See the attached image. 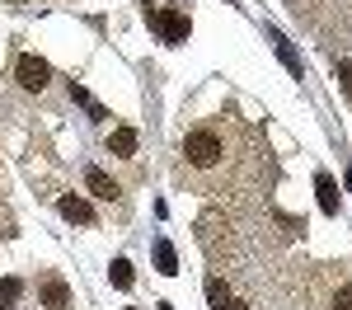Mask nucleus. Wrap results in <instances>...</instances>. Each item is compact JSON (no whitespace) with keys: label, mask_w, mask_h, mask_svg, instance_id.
Instances as JSON below:
<instances>
[{"label":"nucleus","mask_w":352,"mask_h":310,"mask_svg":"<svg viewBox=\"0 0 352 310\" xmlns=\"http://www.w3.org/2000/svg\"><path fill=\"white\" fill-rule=\"evenodd\" d=\"M184 155H188V165L212 169L226 151H221V137H217V132H188V137H184Z\"/></svg>","instance_id":"1"},{"label":"nucleus","mask_w":352,"mask_h":310,"mask_svg":"<svg viewBox=\"0 0 352 310\" xmlns=\"http://www.w3.org/2000/svg\"><path fill=\"white\" fill-rule=\"evenodd\" d=\"M151 28L160 33L164 43H188V14H179V10H155Z\"/></svg>","instance_id":"2"},{"label":"nucleus","mask_w":352,"mask_h":310,"mask_svg":"<svg viewBox=\"0 0 352 310\" xmlns=\"http://www.w3.org/2000/svg\"><path fill=\"white\" fill-rule=\"evenodd\" d=\"M14 71H19V85H24V89H47V76H52L47 61H38V56H19Z\"/></svg>","instance_id":"3"},{"label":"nucleus","mask_w":352,"mask_h":310,"mask_svg":"<svg viewBox=\"0 0 352 310\" xmlns=\"http://www.w3.org/2000/svg\"><path fill=\"white\" fill-rule=\"evenodd\" d=\"M85 188H89V193L94 197H104V202H118V193H122V188H118V184H113L109 174H104V169H85Z\"/></svg>","instance_id":"4"},{"label":"nucleus","mask_w":352,"mask_h":310,"mask_svg":"<svg viewBox=\"0 0 352 310\" xmlns=\"http://www.w3.org/2000/svg\"><path fill=\"white\" fill-rule=\"evenodd\" d=\"M43 306L47 310H66L71 306V287H66L61 278H47L43 282Z\"/></svg>","instance_id":"5"},{"label":"nucleus","mask_w":352,"mask_h":310,"mask_svg":"<svg viewBox=\"0 0 352 310\" xmlns=\"http://www.w3.org/2000/svg\"><path fill=\"white\" fill-rule=\"evenodd\" d=\"M56 207H61V217H66V221H80V225L94 221V207H89L85 197H61Z\"/></svg>","instance_id":"6"},{"label":"nucleus","mask_w":352,"mask_h":310,"mask_svg":"<svg viewBox=\"0 0 352 310\" xmlns=\"http://www.w3.org/2000/svg\"><path fill=\"white\" fill-rule=\"evenodd\" d=\"M109 151H113V155H132V151H136V132H132V127H113Z\"/></svg>","instance_id":"7"},{"label":"nucleus","mask_w":352,"mask_h":310,"mask_svg":"<svg viewBox=\"0 0 352 310\" xmlns=\"http://www.w3.org/2000/svg\"><path fill=\"white\" fill-rule=\"evenodd\" d=\"M315 188H320V207L333 217V212H338V188H333V179H329V174H320V179H315Z\"/></svg>","instance_id":"8"},{"label":"nucleus","mask_w":352,"mask_h":310,"mask_svg":"<svg viewBox=\"0 0 352 310\" xmlns=\"http://www.w3.org/2000/svg\"><path fill=\"white\" fill-rule=\"evenodd\" d=\"M19 296H24V282L19 278H0V310H10Z\"/></svg>","instance_id":"9"},{"label":"nucleus","mask_w":352,"mask_h":310,"mask_svg":"<svg viewBox=\"0 0 352 310\" xmlns=\"http://www.w3.org/2000/svg\"><path fill=\"white\" fill-rule=\"evenodd\" d=\"M109 278H113V287H118V291H127V287H132V263H127V258H113Z\"/></svg>","instance_id":"10"},{"label":"nucleus","mask_w":352,"mask_h":310,"mask_svg":"<svg viewBox=\"0 0 352 310\" xmlns=\"http://www.w3.org/2000/svg\"><path fill=\"white\" fill-rule=\"evenodd\" d=\"M155 263H160V273H179V258H174V245L169 240L155 245Z\"/></svg>","instance_id":"11"},{"label":"nucleus","mask_w":352,"mask_h":310,"mask_svg":"<svg viewBox=\"0 0 352 310\" xmlns=\"http://www.w3.org/2000/svg\"><path fill=\"white\" fill-rule=\"evenodd\" d=\"M338 80H343V94H352V61H338Z\"/></svg>","instance_id":"12"},{"label":"nucleus","mask_w":352,"mask_h":310,"mask_svg":"<svg viewBox=\"0 0 352 310\" xmlns=\"http://www.w3.org/2000/svg\"><path fill=\"white\" fill-rule=\"evenodd\" d=\"M333 310H352V287H343V291L333 296Z\"/></svg>","instance_id":"13"},{"label":"nucleus","mask_w":352,"mask_h":310,"mask_svg":"<svg viewBox=\"0 0 352 310\" xmlns=\"http://www.w3.org/2000/svg\"><path fill=\"white\" fill-rule=\"evenodd\" d=\"M217 310H249V306H244V301H230V296H226V301H217Z\"/></svg>","instance_id":"14"},{"label":"nucleus","mask_w":352,"mask_h":310,"mask_svg":"<svg viewBox=\"0 0 352 310\" xmlns=\"http://www.w3.org/2000/svg\"><path fill=\"white\" fill-rule=\"evenodd\" d=\"M348 188H352V169H348Z\"/></svg>","instance_id":"15"},{"label":"nucleus","mask_w":352,"mask_h":310,"mask_svg":"<svg viewBox=\"0 0 352 310\" xmlns=\"http://www.w3.org/2000/svg\"><path fill=\"white\" fill-rule=\"evenodd\" d=\"M160 310H174V306H160Z\"/></svg>","instance_id":"16"}]
</instances>
